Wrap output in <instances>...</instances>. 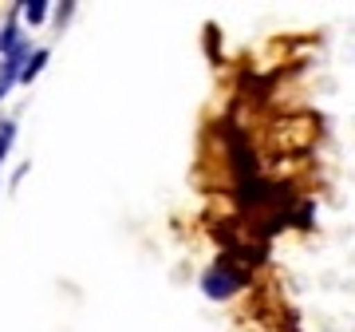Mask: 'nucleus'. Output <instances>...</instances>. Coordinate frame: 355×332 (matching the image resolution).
I'll list each match as a JSON object with an SVG mask.
<instances>
[{
	"mask_svg": "<svg viewBox=\"0 0 355 332\" xmlns=\"http://www.w3.org/2000/svg\"><path fill=\"white\" fill-rule=\"evenodd\" d=\"M32 56V48H24V51H16V56H8L4 64H0V99L8 95V91L20 83V72H24V60Z\"/></svg>",
	"mask_w": 355,
	"mask_h": 332,
	"instance_id": "3",
	"label": "nucleus"
},
{
	"mask_svg": "<svg viewBox=\"0 0 355 332\" xmlns=\"http://www.w3.org/2000/svg\"><path fill=\"white\" fill-rule=\"evenodd\" d=\"M12 142H16V119H0V163L8 158Z\"/></svg>",
	"mask_w": 355,
	"mask_h": 332,
	"instance_id": "6",
	"label": "nucleus"
},
{
	"mask_svg": "<svg viewBox=\"0 0 355 332\" xmlns=\"http://www.w3.org/2000/svg\"><path fill=\"white\" fill-rule=\"evenodd\" d=\"M32 48V40H24V32H20V13H12L8 20H4V28H0V56L8 60V56H16V51Z\"/></svg>",
	"mask_w": 355,
	"mask_h": 332,
	"instance_id": "2",
	"label": "nucleus"
},
{
	"mask_svg": "<svg viewBox=\"0 0 355 332\" xmlns=\"http://www.w3.org/2000/svg\"><path fill=\"white\" fill-rule=\"evenodd\" d=\"M55 8V4H48V0H28V4H16V13H20V20L32 28H40L44 20H48V13Z\"/></svg>",
	"mask_w": 355,
	"mask_h": 332,
	"instance_id": "4",
	"label": "nucleus"
},
{
	"mask_svg": "<svg viewBox=\"0 0 355 332\" xmlns=\"http://www.w3.org/2000/svg\"><path fill=\"white\" fill-rule=\"evenodd\" d=\"M48 60H51V51H48V48H36V51H32V56L24 60V72H20V83H32V79H36L40 72L48 67Z\"/></svg>",
	"mask_w": 355,
	"mask_h": 332,
	"instance_id": "5",
	"label": "nucleus"
},
{
	"mask_svg": "<svg viewBox=\"0 0 355 332\" xmlns=\"http://www.w3.org/2000/svg\"><path fill=\"white\" fill-rule=\"evenodd\" d=\"M71 13H76V4H60V8H55V24L64 28L67 20H71Z\"/></svg>",
	"mask_w": 355,
	"mask_h": 332,
	"instance_id": "7",
	"label": "nucleus"
},
{
	"mask_svg": "<svg viewBox=\"0 0 355 332\" xmlns=\"http://www.w3.org/2000/svg\"><path fill=\"white\" fill-rule=\"evenodd\" d=\"M241 281H245V273L233 269V261H217V265H209L202 273V293L209 301H225V297H233L241 289Z\"/></svg>",
	"mask_w": 355,
	"mask_h": 332,
	"instance_id": "1",
	"label": "nucleus"
}]
</instances>
